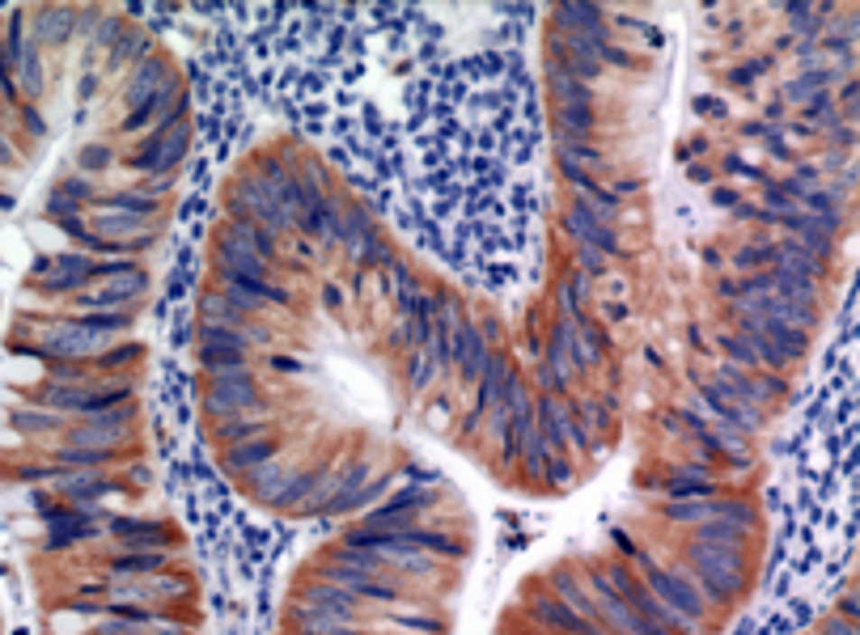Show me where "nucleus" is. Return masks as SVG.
Listing matches in <instances>:
<instances>
[{"label": "nucleus", "mask_w": 860, "mask_h": 635, "mask_svg": "<svg viewBox=\"0 0 860 635\" xmlns=\"http://www.w3.org/2000/svg\"><path fill=\"white\" fill-rule=\"evenodd\" d=\"M636 564H640V580H649V594L657 597L661 606L674 610L687 627H695V631H699V627L707 622V602H704V594H699V584L691 580V572L657 567L644 551L636 555Z\"/></svg>", "instance_id": "obj_1"}]
</instances>
